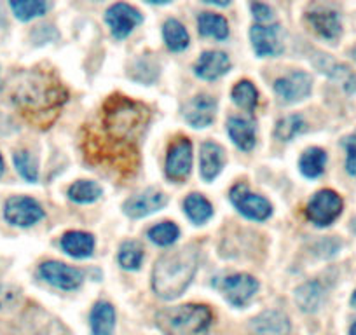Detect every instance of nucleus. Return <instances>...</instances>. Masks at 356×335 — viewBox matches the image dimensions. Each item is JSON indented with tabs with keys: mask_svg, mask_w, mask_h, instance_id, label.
I'll return each instance as SVG.
<instances>
[{
	"mask_svg": "<svg viewBox=\"0 0 356 335\" xmlns=\"http://www.w3.org/2000/svg\"><path fill=\"white\" fill-rule=\"evenodd\" d=\"M252 11H253V16L260 22V25H264V23L267 22H273V15H275V13H273V9L269 8V6L252 4Z\"/></svg>",
	"mask_w": 356,
	"mask_h": 335,
	"instance_id": "nucleus-36",
	"label": "nucleus"
},
{
	"mask_svg": "<svg viewBox=\"0 0 356 335\" xmlns=\"http://www.w3.org/2000/svg\"><path fill=\"white\" fill-rule=\"evenodd\" d=\"M296 299L300 309L306 311V313H313L320 307L321 300H323V288H321L320 283L309 281L297 290Z\"/></svg>",
	"mask_w": 356,
	"mask_h": 335,
	"instance_id": "nucleus-26",
	"label": "nucleus"
},
{
	"mask_svg": "<svg viewBox=\"0 0 356 335\" xmlns=\"http://www.w3.org/2000/svg\"><path fill=\"white\" fill-rule=\"evenodd\" d=\"M250 39L259 56H276L283 51L280 26L276 25H253L250 30Z\"/></svg>",
	"mask_w": 356,
	"mask_h": 335,
	"instance_id": "nucleus-14",
	"label": "nucleus"
},
{
	"mask_svg": "<svg viewBox=\"0 0 356 335\" xmlns=\"http://www.w3.org/2000/svg\"><path fill=\"white\" fill-rule=\"evenodd\" d=\"M304 126L306 124H304V119L300 117V115H286V117H283L282 121L276 124L275 135L278 136L282 142H289V140H292L293 136L299 135V133L302 131Z\"/></svg>",
	"mask_w": 356,
	"mask_h": 335,
	"instance_id": "nucleus-33",
	"label": "nucleus"
},
{
	"mask_svg": "<svg viewBox=\"0 0 356 335\" xmlns=\"http://www.w3.org/2000/svg\"><path fill=\"white\" fill-rule=\"evenodd\" d=\"M252 335H289L290 321L280 311H264L252 321Z\"/></svg>",
	"mask_w": 356,
	"mask_h": 335,
	"instance_id": "nucleus-17",
	"label": "nucleus"
},
{
	"mask_svg": "<svg viewBox=\"0 0 356 335\" xmlns=\"http://www.w3.org/2000/svg\"><path fill=\"white\" fill-rule=\"evenodd\" d=\"M11 9L16 18L22 22H30L37 16H42L47 11V4L42 0H15L11 2Z\"/></svg>",
	"mask_w": 356,
	"mask_h": 335,
	"instance_id": "nucleus-30",
	"label": "nucleus"
},
{
	"mask_svg": "<svg viewBox=\"0 0 356 335\" xmlns=\"http://www.w3.org/2000/svg\"><path fill=\"white\" fill-rule=\"evenodd\" d=\"M346 152H348V161H346V168H348L349 175H356V133L344 140Z\"/></svg>",
	"mask_w": 356,
	"mask_h": 335,
	"instance_id": "nucleus-35",
	"label": "nucleus"
},
{
	"mask_svg": "<svg viewBox=\"0 0 356 335\" xmlns=\"http://www.w3.org/2000/svg\"><path fill=\"white\" fill-rule=\"evenodd\" d=\"M229 68H231V61H229L227 54L220 53V51H208V53L201 54L194 72L197 77L204 79V81H215L224 75Z\"/></svg>",
	"mask_w": 356,
	"mask_h": 335,
	"instance_id": "nucleus-16",
	"label": "nucleus"
},
{
	"mask_svg": "<svg viewBox=\"0 0 356 335\" xmlns=\"http://www.w3.org/2000/svg\"><path fill=\"white\" fill-rule=\"evenodd\" d=\"M142 13L135 9L129 4H114L105 15V22H107L108 28L114 33L115 39H124L128 37L136 26L142 23Z\"/></svg>",
	"mask_w": 356,
	"mask_h": 335,
	"instance_id": "nucleus-9",
	"label": "nucleus"
},
{
	"mask_svg": "<svg viewBox=\"0 0 356 335\" xmlns=\"http://www.w3.org/2000/svg\"><path fill=\"white\" fill-rule=\"evenodd\" d=\"M349 335H356V323H353L351 330H349Z\"/></svg>",
	"mask_w": 356,
	"mask_h": 335,
	"instance_id": "nucleus-38",
	"label": "nucleus"
},
{
	"mask_svg": "<svg viewBox=\"0 0 356 335\" xmlns=\"http://www.w3.org/2000/svg\"><path fill=\"white\" fill-rule=\"evenodd\" d=\"M229 135H231L232 142L239 147L241 150L248 152L255 145V126L250 119L246 117H231L227 121Z\"/></svg>",
	"mask_w": 356,
	"mask_h": 335,
	"instance_id": "nucleus-21",
	"label": "nucleus"
},
{
	"mask_svg": "<svg viewBox=\"0 0 356 335\" xmlns=\"http://www.w3.org/2000/svg\"><path fill=\"white\" fill-rule=\"evenodd\" d=\"M311 81L309 74L306 72H292L285 77L278 79L275 82V91L282 100L285 101H300L311 93Z\"/></svg>",
	"mask_w": 356,
	"mask_h": 335,
	"instance_id": "nucleus-12",
	"label": "nucleus"
},
{
	"mask_svg": "<svg viewBox=\"0 0 356 335\" xmlns=\"http://www.w3.org/2000/svg\"><path fill=\"white\" fill-rule=\"evenodd\" d=\"M164 42L171 51H184L189 46V33L184 28L182 23L177 19H168L163 28Z\"/></svg>",
	"mask_w": 356,
	"mask_h": 335,
	"instance_id": "nucleus-27",
	"label": "nucleus"
},
{
	"mask_svg": "<svg viewBox=\"0 0 356 335\" xmlns=\"http://www.w3.org/2000/svg\"><path fill=\"white\" fill-rule=\"evenodd\" d=\"M168 196L157 189H147L124 203V213L131 218H142L166 206Z\"/></svg>",
	"mask_w": 356,
	"mask_h": 335,
	"instance_id": "nucleus-13",
	"label": "nucleus"
},
{
	"mask_svg": "<svg viewBox=\"0 0 356 335\" xmlns=\"http://www.w3.org/2000/svg\"><path fill=\"white\" fill-rule=\"evenodd\" d=\"M156 321L166 335H207L213 316L203 304H184L159 311Z\"/></svg>",
	"mask_w": 356,
	"mask_h": 335,
	"instance_id": "nucleus-4",
	"label": "nucleus"
},
{
	"mask_svg": "<svg viewBox=\"0 0 356 335\" xmlns=\"http://www.w3.org/2000/svg\"><path fill=\"white\" fill-rule=\"evenodd\" d=\"M115 327V311L108 302H97L91 311L93 335H112Z\"/></svg>",
	"mask_w": 356,
	"mask_h": 335,
	"instance_id": "nucleus-22",
	"label": "nucleus"
},
{
	"mask_svg": "<svg viewBox=\"0 0 356 335\" xmlns=\"http://www.w3.org/2000/svg\"><path fill=\"white\" fill-rule=\"evenodd\" d=\"M40 278L61 290H75L81 286L82 275L79 269L65 265L61 262H44L39 269Z\"/></svg>",
	"mask_w": 356,
	"mask_h": 335,
	"instance_id": "nucleus-11",
	"label": "nucleus"
},
{
	"mask_svg": "<svg viewBox=\"0 0 356 335\" xmlns=\"http://www.w3.org/2000/svg\"><path fill=\"white\" fill-rule=\"evenodd\" d=\"M61 248L67 252L70 257L86 259L93 254L95 238L88 232L70 231L61 238Z\"/></svg>",
	"mask_w": 356,
	"mask_h": 335,
	"instance_id": "nucleus-20",
	"label": "nucleus"
},
{
	"mask_svg": "<svg viewBox=\"0 0 356 335\" xmlns=\"http://www.w3.org/2000/svg\"><path fill=\"white\" fill-rule=\"evenodd\" d=\"M231 201L239 213L245 215L246 218H252V220L262 222L271 217L273 213L271 203L266 197L253 194L245 183H238V186L232 187Z\"/></svg>",
	"mask_w": 356,
	"mask_h": 335,
	"instance_id": "nucleus-6",
	"label": "nucleus"
},
{
	"mask_svg": "<svg viewBox=\"0 0 356 335\" xmlns=\"http://www.w3.org/2000/svg\"><path fill=\"white\" fill-rule=\"evenodd\" d=\"M4 159H2V156H0V177H2V173H4Z\"/></svg>",
	"mask_w": 356,
	"mask_h": 335,
	"instance_id": "nucleus-37",
	"label": "nucleus"
},
{
	"mask_svg": "<svg viewBox=\"0 0 356 335\" xmlns=\"http://www.w3.org/2000/svg\"><path fill=\"white\" fill-rule=\"evenodd\" d=\"M143 261V248L140 243L128 241L119 250V264L128 271H135L140 268Z\"/></svg>",
	"mask_w": 356,
	"mask_h": 335,
	"instance_id": "nucleus-31",
	"label": "nucleus"
},
{
	"mask_svg": "<svg viewBox=\"0 0 356 335\" xmlns=\"http://www.w3.org/2000/svg\"><path fill=\"white\" fill-rule=\"evenodd\" d=\"M351 304H353V307H356V292L353 293V297H351Z\"/></svg>",
	"mask_w": 356,
	"mask_h": 335,
	"instance_id": "nucleus-39",
	"label": "nucleus"
},
{
	"mask_svg": "<svg viewBox=\"0 0 356 335\" xmlns=\"http://www.w3.org/2000/svg\"><path fill=\"white\" fill-rule=\"evenodd\" d=\"M184 210H186L187 217L194 222V224L201 225L213 215V206L207 197L201 194H191L186 201H184Z\"/></svg>",
	"mask_w": 356,
	"mask_h": 335,
	"instance_id": "nucleus-25",
	"label": "nucleus"
},
{
	"mask_svg": "<svg viewBox=\"0 0 356 335\" xmlns=\"http://www.w3.org/2000/svg\"><path fill=\"white\" fill-rule=\"evenodd\" d=\"M353 229H355V231H356V220L353 222Z\"/></svg>",
	"mask_w": 356,
	"mask_h": 335,
	"instance_id": "nucleus-40",
	"label": "nucleus"
},
{
	"mask_svg": "<svg viewBox=\"0 0 356 335\" xmlns=\"http://www.w3.org/2000/svg\"><path fill=\"white\" fill-rule=\"evenodd\" d=\"M178 236H180V231H178V227L173 222H163V224L154 225L149 231V238L159 246L173 245L178 239Z\"/></svg>",
	"mask_w": 356,
	"mask_h": 335,
	"instance_id": "nucleus-32",
	"label": "nucleus"
},
{
	"mask_svg": "<svg viewBox=\"0 0 356 335\" xmlns=\"http://www.w3.org/2000/svg\"><path fill=\"white\" fill-rule=\"evenodd\" d=\"M307 19L313 25V28L316 30V33H320L325 39L334 40L341 35V18L335 11L318 9V11H311L307 15Z\"/></svg>",
	"mask_w": 356,
	"mask_h": 335,
	"instance_id": "nucleus-18",
	"label": "nucleus"
},
{
	"mask_svg": "<svg viewBox=\"0 0 356 335\" xmlns=\"http://www.w3.org/2000/svg\"><path fill=\"white\" fill-rule=\"evenodd\" d=\"M325 164H327V154L323 149L311 147L300 157V172L307 179H318L323 173Z\"/></svg>",
	"mask_w": 356,
	"mask_h": 335,
	"instance_id": "nucleus-24",
	"label": "nucleus"
},
{
	"mask_svg": "<svg viewBox=\"0 0 356 335\" xmlns=\"http://www.w3.org/2000/svg\"><path fill=\"white\" fill-rule=\"evenodd\" d=\"M4 217L9 224L18 227H30L44 218V210L35 199L26 196H15L6 201Z\"/></svg>",
	"mask_w": 356,
	"mask_h": 335,
	"instance_id": "nucleus-8",
	"label": "nucleus"
},
{
	"mask_svg": "<svg viewBox=\"0 0 356 335\" xmlns=\"http://www.w3.org/2000/svg\"><path fill=\"white\" fill-rule=\"evenodd\" d=\"M197 26H200V33L203 37H213L217 40H224L229 35V25L225 18L220 15H215V13L200 15Z\"/></svg>",
	"mask_w": 356,
	"mask_h": 335,
	"instance_id": "nucleus-23",
	"label": "nucleus"
},
{
	"mask_svg": "<svg viewBox=\"0 0 356 335\" xmlns=\"http://www.w3.org/2000/svg\"><path fill=\"white\" fill-rule=\"evenodd\" d=\"M15 166L19 172V175L25 180H29V182H35L37 177H39L35 159H33L32 154L26 152V150H18V152L15 154Z\"/></svg>",
	"mask_w": 356,
	"mask_h": 335,
	"instance_id": "nucleus-34",
	"label": "nucleus"
},
{
	"mask_svg": "<svg viewBox=\"0 0 356 335\" xmlns=\"http://www.w3.org/2000/svg\"><path fill=\"white\" fill-rule=\"evenodd\" d=\"M224 168V150L213 142L201 145V175L207 182H211L218 177Z\"/></svg>",
	"mask_w": 356,
	"mask_h": 335,
	"instance_id": "nucleus-19",
	"label": "nucleus"
},
{
	"mask_svg": "<svg viewBox=\"0 0 356 335\" xmlns=\"http://www.w3.org/2000/svg\"><path fill=\"white\" fill-rule=\"evenodd\" d=\"M102 196V187L97 182L91 180H81L75 182L74 186L68 189V197L75 203H93Z\"/></svg>",
	"mask_w": 356,
	"mask_h": 335,
	"instance_id": "nucleus-28",
	"label": "nucleus"
},
{
	"mask_svg": "<svg viewBox=\"0 0 356 335\" xmlns=\"http://www.w3.org/2000/svg\"><path fill=\"white\" fill-rule=\"evenodd\" d=\"M232 100L241 108L252 112L259 104V93L250 81H239L232 90Z\"/></svg>",
	"mask_w": 356,
	"mask_h": 335,
	"instance_id": "nucleus-29",
	"label": "nucleus"
},
{
	"mask_svg": "<svg viewBox=\"0 0 356 335\" xmlns=\"http://www.w3.org/2000/svg\"><path fill=\"white\" fill-rule=\"evenodd\" d=\"M217 101L210 95H197L184 107V117L194 128H207L213 122Z\"/></svg>",
	"mask_w": 356,
	"mask_h": 335,
	"instance_id": "nucleus-15",
	"label": "nucleus"
},
{
	"mask_svg": "<svg viewBox=\"0 0 356 335\" xmlns=\"http://www.w3.org/2000/svg\"><path fill=\"white\" fill-rule=\"evenodd\" d=\"M150 121V108L142 101L122 95L107 98L100 112L104 133L84 131V156L89 163L112 168L122 177H129L138 168L136 142Z\"/></svg>",
	"mask_w": 356,
	"mask_h": 335,
	"instance_id": "nucleus-1",
	"label": "nucleus"
},
{
	"mask_svg": "<svg viewBox=\"0 0 356 335\" xmlns=\"http://www.w3.org/2000/svg\"><path fill=\"white\" fill-rule=\"evenodd\" d=\"M197 269V252L193 246L173 250L157 261L152 272V288L163 299L182 295Z\"/></svg>",
	"mask_w": 356,
	"mask_h": 335,
	"instance_id": "nucleus-3",
	"label": "nucleus"
},
{
	"mask_svg": "<svg viewBox=\"0 0 356 335\" xmlns=\"http://www.w3.org/2000/svg\"><path fill=\"white\" fill-rule=\"evenodd\" d=\"M342 211V199L334 190H320L313 196V199L307 203L306 215L313 224L325 227L330 225Z\"/></svg>",
	"mask_w": 356,
	"mask_h": 335,
	"instance_id": "nucleus-7",
	"label": "nucleus"
},
{
	"mask_svg": "<svg viewBox=\"0 0 356 335\" xmlns=\"http://www.w3.org/2000/svg\"><path fill=\"white\" fill-rule=\"evenodd\" d=\"M193 170V143L186 136L171 142L166 156V177L173 182H182Z\"/></svg>",
	"mask_w": 356,
	"mask_h": 335,
	"instance_id": "nucleus-5",
	"label": "nucleus"
},
{
	"mask_svg": "<svg viewBox=\"0 0 356 335\" xmlns=\"http://www.w3.org/2000/svg\"><path fill=\"white\" fill-rule=\"evenodd\" d=\"M217 286L227 297V300L232 306L243 307L252 299L253 293L257 292L259 283H257L255 278H252L248 275H231L222 278Z\"/></svg>",
	"mask_w": 356,
	"mask_h": 335,
	"instance_id": "nucleus-10",
	"label": "nucleus"
},
{
	"mask_svg": "<svg viewBox=\"0 0 356 335\" xmlns=\"http://www.w3.org/2000/svg\"><path fill=\"white\" fill-rule=\"evenodd\" d=\"M13 100L37 124H51L67 104L68 91L53 72L30 70L16 82Z\"/></svg>",
	"mask_w": 356,
	"mask_h": 335,
	"instance_id": "nucleus-2",
	"label": "nucleus"
}]
</instances>
